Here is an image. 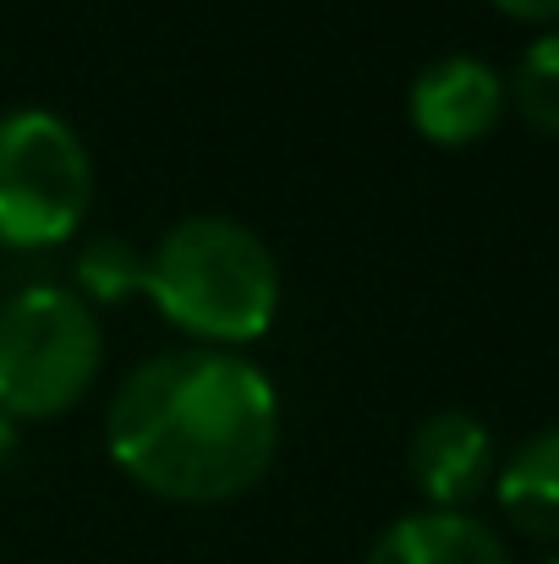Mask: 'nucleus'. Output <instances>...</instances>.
Returning a JSON list of instances; mask_svg holds the SVG:
<instances>
[{
  "instance_id": "obj_12",
  "label": "nucleus",
  "mask_w": 559,
  "mask_h": 564,
  "mask_svg": "<svg viewBox=\"0 0 559 564\" xmlns=\"http://www.w3.org/2000/svg\"><path fill=\"white\" fill-rule=\"evenodd\" d=\"M17 449V416L0 405V466H6V455Z\"/></svg>"
},
{
  "instance_id": "obj_7",
  "label": "nucleus",
  "mask_w": 559,
  "mask_h": 564,
  "mask_svg": "<svg viewBox=\"0 0 559 564\" xmlns=\"http://www.w3.org/2000/svg\"><path fill=\"white\" fill-rule=\"evenodd\" d=\"M363 564H510L488 521L466 510H411L373 538Z\"/></svg>"
},
{
  "instance_id": "obj_11",
  "label": "nucleus",
  "mask_w": 559,
  "mask_h": 564,
  "mask_svg": "<svg viewBox=\"0 0 559 564\" xmlns=\"http://www.w3.org/2000/svg\"><path fill=\"white\" fill-rule=\"evenodd\" d=\"M510 17H527V22H549L559 17V0H499Z\"/></svg>"
},
{
  "instance_id": "obj_3",
  "label": "nucleus",
  "mask_w": 559,
  "mask_h": 564,
  "mask_svg": "<svg viewBox=\"0 0 559 564\" xmlns=\"http://www.w3.org/2000/svg\"><path fill=\"white\" fill-rule=\"evenodd\" d=\"M105 335L83 291L33 280L0 302V405L11 416H55L99 373Z\"/></svg>"
},
{
  "instance_id": "obj_1",
  "label": "nucleus",
  "mask_w": 559,
  "mask_h": 564,
  "mask_svg": "<svg viewBox=\"0 0 559 564\" xmlns=\"http://www.w3.org/2000/svg\"><path fill=\"white\" fill-rule=\"evenodd\" d=\"M105 438L116 466L165 499H230L275 460L280 394L230 346L154 351L110 394Z\"/></svg>"
},
{
  "instance_id": "obj_4",
  "label": "nucleus",
  "mask_w": 559,
  "mask_h": 564,
  "mask_svg": "<svg viewBox=\"0 0 559 564\" xmlns=\"http://www.w3.org/2000/svg\"><path fill=\"white\" fill-rule=\"evenodd\" d=\"M94 192V160L77 127L50 105L0 110V241L50 247L77 230Z\"/></svg>"
},
{
  "instance_id": "obj_9",
  "label": "nucleus",
  "mask_w": 559,
  "mask_h": 564,
  "mask_svg": "<svg viewBox=\"0 0 559 564\" xmlns=\"http://www.w3.org/2000/svg\"><path fill=\"white\" fill-rule=\"evenodd\" d=\"M143 263H149V252L132 247L127 236H116V230L88 236L83 252H77V285L72 291H88L99 302H116L127 291H143Z\"/></svg>"
},
{
  "instance_id": "obj_10",
  "label": "nucleus",
  "mask_w": 559,
  "mask_h": 564,
  "mask_svg": "<svg viewBox=\"0 0 559 564\" xmlns=\"http://www.w3.org/2000/svg\"><path fill=\"white\" fill-rule=\"evenodd\" d=\"M510 99L522 105V116L544 132H559V28L527 44V55L516 61L510 77Z\"/></svg>"
},
{
  "instance_id": "obj_13",
  "label": "nucleus",
  "mask_w": 559,
  "mask_h": 564,
  "mask_svg": "<svg viewBox=\"0 0 559 564\" xmlns=\"http://www.w3.org/2000/svg\"><path fill=\"white\" fill-rule=\"evenodd\" d=\"M544 564H559V560H544Z\"/></svg>"
},
{
  "instance_id": "obj_6",
  "label": "nucleus",
  "mask_w": 559,
  "mask_h": 564,
  "mask_svg": "<svg viewBox=\"0 0 559 564\" xmlns=\"http://www.w3.org/2000/svg\"><path fill=\"white\" fill-rule=\"evenodd\" d=\"M411 477H417V488L428 494L433 510H461L494 477L488 427L461 405H444V411L422 416L417 433H411Z\"/></svg>"
},
{
  "instance_id": "obj_2",
  "label": "nucleus",
  "mask_w": 559,
  "mask_h": 564,
  "mask_svg": "<svg viewBox=\"0 0 559 564\" xmlns=\"http://www.w3.org/2000/svg\"><path fill=\"white\" fill-rule=\"evenodd\" d=\"M143 291L171 324L208 346H230L275 324L280 263L252 225L230 214H186L149 247Z\"/></svg>"
},
{
  "instance_id": "obj_8",
  "label": "nucleus",
  "mask_w": 559,
  "mask_h": 564,
  "mask_svg": "<svg viewBox=\"0 0 559 564\" xmlns=\"http://www.w3.org/2000/svg\"><path fill=\"white\" fill-rule=\"evenodd\" d=\"M499 505L505 516L533 532V538H559V427H544L522 438L505 466H499Z\"/></svg>"
},
{
  "instance_id": "obj_5",
  "label": "nucleus",
  "mask_w": 559,
  "mask_h": 564,
  "mask_svg": "<svg viewBox=\"0 0 559 564\" xmlns=\"http://www.w3.org/2000/svg\"><path fill=\"white\" fill-rule=\"evenodd\" d=\"M411 121L433 143H477L505 110V77L477 55H433L411 77Z\"/></svg>"
}]
</instances>
